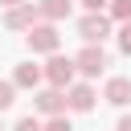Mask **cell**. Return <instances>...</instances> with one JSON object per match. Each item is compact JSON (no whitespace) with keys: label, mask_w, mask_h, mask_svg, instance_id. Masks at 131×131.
I'll list each match as a JSON object with an SVG mask.
<instances>
[{"label":"cell","mask_w":131,"mask_h":131,"mask_svg":"<svg viewBox=\"0 0 131 131\" xmlns=\"http://www.w3.org/2000/svg\"><path fill=\"white\" fill-rule=\"evenodd\" d=\"M12 102H16V82H4L0 78V111H8Z\"/></svg>","instance_id":"7c38bea8"},{"label":"cell","mask_w":131,"mask_h":131,"mask_svg":"<svg viewBox=\"0 0 131 131\" xmlns=\"http://www.w3.org/2000/svg\"><path fill=\"white\" fill-rule=\"evenodd\" d=\"M33 106H37L45 119H57V115H66V111H70V102H66V90H57V86H45V90H37V94H33Z\"/></svg>","instance_id":"277c9868"},{"label":"cell","mask_w":131,"mask_h":131,"mask_svg":"<svg viewBox=\"0 0 131 131\" xmlns=\"http://www.w3.org/2000/svg\"><path fill=\"white\" fill-rule=\"evenodd\" d=\"M0 131H4V127H0Z\"/></svg>","instance_id":"d6986e66"},{"label":"cell","mask_w":131,"mask_h":131,"mask_svg":"<svg viewBox=\"0 0 131 131\" xmlns=\"http://www.w3.org/2000/svg\"><path fill=\"white\" fill-rule=\"evenodd\" d=\"M12 131H45V127H41V119L25 115V119H16V127H12Z\"/></svg>","instance_id":"5bb4252c"},{"label":"cell","mask_w":131,"mask_h":131,"mask_svg":"<svg viewBox=\"0 0 131 131\" xmlns=\"http://www.w3.org/2000/svg\"><path fill=\"white\" fill-rule=\"evenodd\" d=\"M82 8L86 12H102V8H111V0H82Z\"/></svg>","instance_id":"2e32d148"},{"label":"cell","mask_w":131,"mask_h":131,"mask_svg":"<svg viewBox=\"0 0 131 131\" xmlns=\"http://www.w3.org/2000/svg\"><path fill=\"white\" fill-rule=\"evenodd\" d=\"M74 61H78V74L90 82V78H98V74L106 70V49H102V45H82V53H78Z\"/></svg>","instance_id":"5b68a950"},{"label":"cell","mask_w":131,"mask_h":131,"mask_svg":"<svg viewBox=\"0 0 131 131\" xmlns=\"http://www.w3.org/2000/svg\"><path fill=\"white\" fill-rule=\"evenodd\" d=\"M12 82H16V90H37V86L45 82V66H33V61H20V66L12 70Z\"/></svg>","instance_id":"52a82bcc"},{"label":"cell","mask_w":131,"mask_h":131,"mask_svg":"<svg viewBox=\"0 0 131 131\" xmlns=\"http://www.w3.org/2000/svg\"><path fill=\"white\" fill-rule=\"evenodd\" d=\"M20 4H29V0H0V8H20Z\"/></svg>","instance_id":"ac0fdd59"},{"label":"cell","mask_w":131,"mask_h":131,"mask_svg":"<svg viewBox=\"0 0 131 131\" xmlns=\"http://www.w3.org/2000/svg\"><path fill=\"white\" fill-rule=\"evenodd\" d=\"M119 49L131 57V20H127V25H119Z\"/></svg>","instance_id":"9a60e30c"},{"label":"cell","mask_w":131,"mask_h":131,"mask_svg":"<svg viewBox=\"0 0 131 131\" xmlns=\"http://www.w3.org/2000/svg\"><path fill=\"white\" fill-rule=\"evenodd\" d=\"M111 20L127 25V20H131V0H111Z\"/></svg>","instance_id":"8fae6325"},{"label":"cell","mask_w":131,"mask_h":131,"mask_svg":"<svg viewBox=\"0 0 131 131\" xmlns=\"http://www.w3.org/2000/svg\"><path fill=\"white\" fill-rule=\"evenodd\" d=\"M102 98H106L111 106H127V102H131V78H106Z\"/></svg>","instance_id":"9c48e42d"},{"label":"cell","mask_w":131,"mask_h":131,"mask_svg":"<svg viewBox=\"0 0 131 131\" xmlns=\"http://www.w3.org/2000/svg\"><path fill=\"white\" fill-rule=\"evenodd\" d=\"M115 131H131V115H123V119L115 123Z\"/></svg>","instance_id":"e0dca14e"},{"label":"cell","mask_w":131,"mask_h":131,"mask_svg":"<svg viewBox=\"0 0 131 131\" xmlns=\"http://www.w3.org/2000/svg\"><path fill=\"white\" fill-rule=\"evenodd\" d=\"M25 45L33 49V53H57V45H61V33H57V25H49V20H41V25H33L29 33H25Z\"/></svg>","instance_id":"6da1fadb"},{"label":"cell","mask_w":131,"mask_h":131,"mask_svg":"<svg viewBox=\"0 0 131 131\" xmlns=\"http://www.w3.org/2000/svg\"><path fill=\"white\" fill-rule=\"evenodd\" d=\"M70 0H41L37 4V12H41V20H49V25H57V20H66L70 16Z\"/></svg>","instance_id":"30bf717a"},{"label":"cell","mask_w":131,"mask_h":131,"mask_svg":"<svg viewBox=\"0 0 131 131\" xmlns=\"http://www.w3.org/2000/svg\"><path fill=\"white\" fill-rule=\"evenodd\" d=\"M78 37H82L86 45H102V41L111 37V16H106V12H86V16L78 20Z\"/></svg>","instance_id":"3957f363"},{"label":"cell","mask_w":131,"mask_h":131,"mask_svg":"<svg viewBox=\"0 0 131 131\" xmlns=\"http://www.w3.org/2000/svg\"><path fill=\"white\" fill-rule=\"evenodd\" d=\"M45 131H74V123L66 115H57V119H45Z\"/></svg>","instance_id":"4fadbf2b"},{"label":"cell","mask_w":131,"mask_h":131,"mask_svg":"<svg viewBox=\"0 0 131 131\" xmlns=\"http://www.w3.org/2000/svg\"><path fill=\"white\" fill-rule=\"evenodd\" d=\"M37 16H41L37 4L29 0V4H20V8H8V12H4V25H8V29H33V25H41Z\"/></svg>","instance_id":"ba28073f"},{"label":"cell","mask_w":131,"mask_h":131,"mask_svg":"<svg viewBox=\"0 0 131 131\" xmlns=\"http://www.w3.org/2000/svg\"><path fill=\"white\" fill-rule=\"evenodd\" d=\"M74 74H78V61H74V57L53 53V57L45 61V82L57 86V90H70V86H74Z\"/></svg>","instance_id":"7a4b0ae2"},{"label":"cell","mask_w":131,"mask_h":131,"mask_svg":"<svg viewBox=\"0 0 131 131\" xmlns=\"http://www.w3.org/2000/svg\"><path fill=\"white\" fill-rule=\"evenodd\" d=\"M94 98H98V94H94V86H90V82H74V86L66 90V102H70V111H74V115L94 111Z\"/></svg>","instance_id":"8992f818"}]
</instances>
